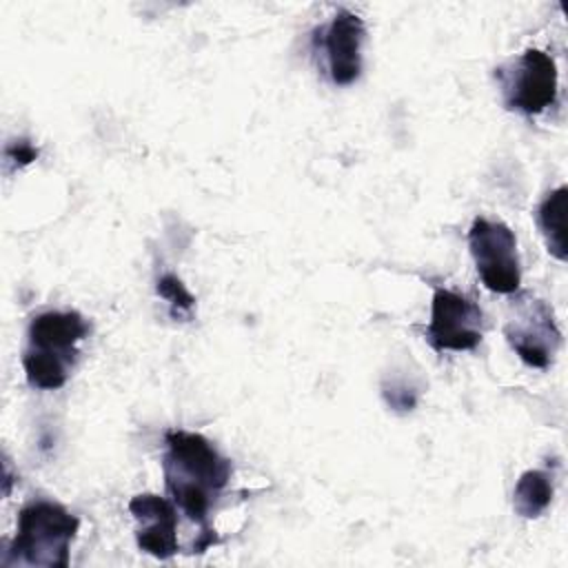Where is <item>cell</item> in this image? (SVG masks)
Here are the masks:
<instances>
[{
    "label": "cell",
    "instance_id": "5",
    "mask_svg": "<svg viewBox=\"0 0 568 568\" xmlns=\"http://www.w3.org/2000/svg\"><path fill=\"white\" fill-rule=\"evenodd\" d=\"M504 333L519 359L532 368L550 366L561 346V331L557 328L552 308L530 293L513 300Z\"/></svg>",
    "mask_w": 568,
    "mask_h": 568
},
{
    "label": "cell",
    "instance_id": "3",
    "mask_svg": "<svg viewBox=\"0 0 568 568\" xmlns=\"http://www.w3.org/2000/svg\"><path fill=\"white\" fill-rule=\"evenodd\" d=\"M78 526V517L62 504L51 499L29 501L18 513L16 537L0 561L2 566L67 568Z\"/></svg>",
    "mask_w": 568,
    "mask_h": 568
},
{
    "label": "cell",
    "instance_id": "9",
    "mask_svg": "<svg viewBox=\"0 0 568 568\" xmlns=\"http://www.w3.org/2000/svg\"><path fill=\"white\" fill-rule=\"evenodd\" d=\"M129 513L138 521L135 539L140 550L158 559H169L180 550L178 548V513L173 501L153 493H144V495H135L129 501Z\"/></svg>",
    "mask_w": 568,
    "mask_h": 568
},
{
    "label": "cell",
    "instance_id": "6",
    "mask_svg": "<svg viewBox=\"0 0 568 568\" xmlns=\"http://www.w3.org/2000/svg\"><path fill=\"white\" fill-rule=\"evenodd\" d=\"M504 102L526 115L541 113L557 98V64L541 49L524 51L510 69H499Z\"/></svg>",
    "mask_w": 568,
    "mask_h": 568
},
{
    "label": "cell",
    "instance_id": "11",
    "mask_svg": "<svg viewBox=\"0 0 568 568\" xmlns=\"http://www.w3.org/2000/svg\"><path fill=\"white\" fill-rule=\"evenodd\" d=\"M552 499V477L544 470H526L515 486L513 508L526 519L539 517Z\"/></svg>",
    "mask_w": 568,
    "mask_h": 568
},
{
    "label": "cell",
    "instance_id": "12",
    "mask_svg": "<svg viewBox=\"0 0 568 568\" xmlns=\"http://www.w3.org/2000/svg\"><path fill=\"white\" fill-rule=\"evenodd\" d=\"M158 293L171 304V313L178 317V315H184V317H191V311L195 306V297L186 291V286L182 284L180 277H175L173 273H164L160 280H158Z\"/></svg>",
    "mask_w": 568,
    "mask_h": 568
},
{
    "label": "cell",
    "instance_id": "2",
    "mask_svg": "<svg viewBox=\"0 0 568 568\" xmlns=\"http://www.w3.org/2000/svg\"><path fill=\"white\" fill-rule=\"evenodd\" d=\"M89 335V324L78 311H44L29 322L22 366L27 382L40 390L67 384L78 359V342Z\"/></svg>",
    "mask_w": 568,
    "mask_h": 568
},
{
    "label": "cell",
    "instance_id": "7",
    "mask_svg": "<svg viewBox=\"0 0 568 568\" xmlns=\"http://www.w3.org/2000/svg\"><path fill=\"white\" fill-rule=\"evenodd\" d=\"M484 335V313L468 297L435 288L426 339L435 351H473Z\"/></svg>",
    "mask_w": 568,
    "mask_h": 568
},
{
    "label": "cell",
    "instance_id": "10",
    "mask_svg": "<svg viewBox=\"0 0 568 568\" xmlns=\"http://www.w3.org/2000/svg\"><path fill=\"white\" fill-rule=\"evenodd\" d=\"M566 193L568 189L561 184L537 206V224L544 233L548 253L559 262H566Z\"/></svg>",
    "mask_w": 568,
    "mask_h": 568
},
{
    "label": "cell",
    "instance_id": "4",
    "mask_svg": "<svg viewBox=\"0 0 568 568\" xmlns=\"http://www.w3.org/2000/svg\"><path fill=\"white\" fill-rule=\"evenodd\" d=\"M468 248L486 288L513 295L521 282L517 237L504 222L475 217L468 229Z\"/></svg>",
    "mask_w": 568,
    "mask_h": 568
},
{
    "label": "cell",
    "instance_id": "1",
    "mask_svg": "<svg viewBox=\"0 0 568 568\" xmlns=\"http://www.w3.org/2000/svg\"><path fill=\"white\" fill-rule=\"evenodd\" d=\"M164 444L162 473L166 490L173 504L202 528V539L195 544V552H204V548L217 541L206 517L213 501L231 479V462L200 433L166 430Z\"/></svg>",
    "mask_w": 568,
    "mask_h": 568
},
{
    "label": "cell",
    "instance_id": "8",
    "mask_svg": "<svg viewBox=\"0 0 568 568\" xmlns=\"http://www.w3.org/2000/svg\"><path fill=\"white\" fill-rule=\"evenodd\" d=\"M364 38L366 27L362 18L348 9H337L333 20L322 29V49L335 84L346 87L359 78Z\"/></svg>",
    "mask_w": 568,
    "mask_h": 568
}]
</instances>
